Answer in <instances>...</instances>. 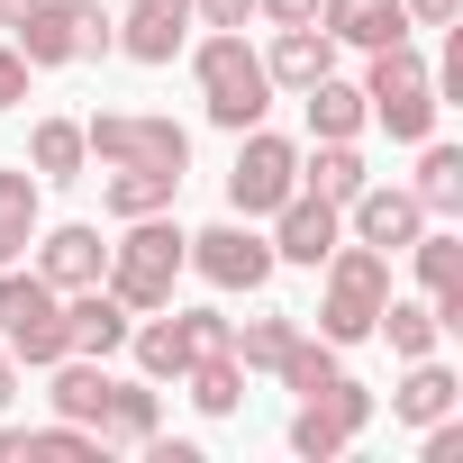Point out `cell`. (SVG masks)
Listing matches in <instances>:
<instances>
[{
  "mask_svg": "<svg viewBox=\"0 0 463 463\" xmlns=\"http://www.w3.org/2000/svg\"><path fill=\"white\" fill-rule=\"evenodd\" d=\"M191 37V0H128V19H118V46L137 64H173Z\"/></svg>",
  "mask_w": 463,
  "mask_h": 463,
  "instance_id": "15",
  "label": "cell"
},
{
  "mask_svg": "<svg viewBox=\"0 0 463 463\" xmlns=\"http://www.w3.org/2000/svg\"><path fill=\"white\" fill-rule=\"evenodd\" d=\"M100 282L146 318V309H173V282H182V227L155 209V218H128V237L109 246V264H100Z\"/></svg>",
  "mask_w": 463,
  "mask_h": 463,
  "instance_id": "3",
  "label": "cell"
},
{
  "mask_svg": "<svg viewBox=\"0 0 463 463\" xmlns=\"http://www.w3.org/2000/svg\"><path fill=\"white\" fill-rule=\"evenodd\" d=\"M300 100H309V137H364V128H373V109H364V82H336V73H318Z\"/></svg>",
  "mask_w": 463,
  "mask_h": 463,
  "instance_id": "25",
  "label": "cell"
},
{
  "mask_svg": "<svg viewBox=\"0 0 463 463\" xmlns=\"http://www.w3.org/2000/svg\"><path fill=\"white\" fill-rule=\"evenodd\" d=\"M291 345H300V318H246V327H227V354H237L246 373H282Z\"/></svg>",
  "mask_w": 463,
  "mask_h": 463,
  "instance_id": "30",
  "label": "cell"
},
{
  "mask_svg": "<svg viewBox=\"0 0 463 463\" xmlns=\"http://www.w3.org/2000/svg\"><path fill=\"white\" fill-rule=\"evenodd\" d=\"M400 10H409V28H454L463 0H400Z\"/></svg>",
  "mask_w": 463,
  "mask_h": 463,
  "instance_id": "36",
  "label": "cell"
},
{
  "mask_svg": "<svg viewBox=\"0 0 463 463\" xmlns=\"http://www.w3.org/2000/svg\"><path fill=\"white\" fill-rule=\"evenodd\" d=\"M28 10H37V0H0V28H19V19H28Z\"/></svg>",
  "mask_w": 463,
  "mask_h": 463,
  "instance_id": "41",
  "label": "cell"
},
{
  "mask_svg": "<svg viewBox=\"0 0 463 463\" xmlns=\"http://www.w3.org/2000/svg\"><path fill=\"white\" fill-rule=\"evenodd\" d=\"M409 255H418L427 300H436V291H463V237H454V227H418V237H409Z\"/></svg>",
  "mask_w": 463,
  "mask_h": 463,
  "instance_id": "32",
  "label": "cell"
},
{
  "mask_svg": "<svg viewBox=\"0 0 463 463\" xmlns=\"http://www.w3.org/2000/svg\"><path fill=\"white\" fill-rule=\"evenodd\" d=\"M182 382H191L200 418H237V409H246V364H237V354H200Z\"/></svg>",
  "mask_w": 463,
  "mask_h": 463,
  "instance_id": "29",
  "label": "cell"
},
{
  "mask_svg": "<svg viewBox=\"0 0 463 463\" xmlns=\"http://www.w3.org/2000/svg\"><path fill=\"white\" fill-rule=\"evenodd\" d=\"M128 345H137V373H146V382H182V373H191V327H182V309H173V318L146 309V327H128Z\"/></svg>",
  "mask_w": 463,
  "mask_h": 463,
  "instance_id": "21",
  "label": "cell"
},
{
  "mask_svg": "<svg viewBox=\"0 0 463 463\" xmlns=\"http://www.w3.org/2000/svg\"><path fill=\"white\" fill-rule=\"evenodd\" d=\"M454 409H463V382H454L436 354H418L409 382L391 391V418H409V427H436V418H454Z\"/></svg>",
  "mask_w": 463,
  "mask_h": 463,
  "instance_id": "19",
  "label": "cell"
},
{
  "mask_svg": "<svg viewBox=\"0 0 463 463\" xmlns=\"http://www.w3.org/2000/svg\"><path fill=\"white\" fill-rule=\"evenodd\" d=\"M0 463H100V436L55 418V427H0Z\"/></svg>",
  "mask_w": 463,
  "mask_h": 463,
  "instance_id": "18",
  "label": "cell"
},
{
  "mask_svg": "<svg viewBox=\"0 0 463 463\" xmlns=\"http://www.w3.org/2000/svg\"><path fill=\"white\" fill-rule=\"evenodd\" d=\"M264 73H273V91H309L318 73H336V37H327L318 19H300V28H273V55H264Z\"/></svg>",
  "mask_w": 463,
  "mask_h": 463,
  "instance_id": "16",
  "label": "cell"
},
{
  "mask_svg": "<svg viewBox=\"0 0 463 463\" xmlns=\"http://www.w3.org/2000/svg\"><path fill=\"white\" fill-rule=\"evenodd\" d=\"M318 28L336 37V46H391V37H409V10L400 0H318Z\"/></svg>",
  "mask_w": 463,
  "mask_h": 463,
  "instance_id": "17",
  "label": "cell"
},
{
  "mask_svg": "<svg viewBox=\"0 0 463 463\" xmlns=\"http://www.w3.org/2000/svg\"><path fill=\"white\" fill-rule=\"evenodd\" d=\"M82 146H91V164H164V173H191V137L173 118H146V109L82 118Z\"/></svg>",
  "mask_w": 463,
  "mask_h": 463,
  "instance_id": "9",
  "label": "cell"
},
{
  "mask_svg": "<svg viewBox=\"0 0 463 463\" xmlns=\"http://www.w3.org/2000/svg\"><path fill=\"white\" fill-rule=\"evenodd\" d=\"M255 19H273V28H300V19H318V0H255Z\"/></svg>",
  "mask_w": 463,
  "mask_h": 463,
  "instance_id": "39",
  "label": "cell"
},
{
  "mask_svg": "<svg viewBox=\"0 0 463 463\" xmlns=\"http://www.w3.org/2000/svg\"><path fill=\"white\" fill-rule=\"evenodd\" d=\"M382 300H391V255L336 237V255H327V291H318V336H327V345H364L373 318H382Z\"/></svg>",
  "mask_w": 463,
  "mask_h": 463,
  "instance_id": "4",
  "label": "cell"
},
{
  "mask_svg": "<svg viewBox=\"0 0 463 463\" xmlns=\"http://www.w3.org/2000/svg\"><path fill=\"white\" fill-rule=\"evenodd\" d=\"M182 327H191V364L200 354H227V318L218 309H182Z\"/></svg>",
  "mask_w": 463,
  "mask_h": 463,
  "instance_id": "34",
  "label": "cell"
},
{
  "mask_svg": "<svg viewBox=\"0 0 463 463\" xmlns=\"http://www.w3.org/2000/svg\"><path fill=\"white\" fill-rule=\"evenodd\" d=\"M427 463H463V427H454V418L427 427Z\"/></svg>",
  "mask_w": 463,
  "mask_h": 463,
  "instance_id": "38",
  "label": "cell"
},
{
  "mask_svg": "<svg viewBox=\"0 0 463 463\" xmlns=\"http://www.w3.org/2000/svg\"><path fill=\"white\" fill-rule=\"evenodd\" d=\"M373 173H364V155H354V137H318V155H300V191H318V200H354Z\"/></svg>",
  "mask_w": 463,
  "mask_h": 463,
  "instance_id": "24",
  "label": "cell"
},
{
  "mask_svg": "<svg viewBox=\"0 0 463 463\" xmlns=\"http://www.w3.org/2000/svg\"><path fill=\"white\" fill-rule=\"evenodd\" d=\"M345 227H354V246L409 255V237L427 227V209H418V191H409V182H364V191L345 200Z\"/></svg>",
  "mask_w": 463,
  "mask_h": 463,
  "instance_id": "12",
  "label": "cell"
},
{
  "mask_svg": "<svg viewBox=\"0 0 463 463\" xmlns=\"http://www.w3.org/2000/svg\"><path fill=\"white\" fill-rule=\"evenodd\" d=\"M100 264H109L100 227H37V273H46L55 291H91Z\"/></svg>",
  "mask_w": 463,
  "mask_h": 463,
  "instance_id": "14",
  "label": "cell"
},
{
  "mask_svg": "<svg viewBox=\"0 0 463 463\" xmlns=\"http://www.w3.org/2000/svg\"><path fill=\"white\" fill-rule=\"evenodd\" d=\"M182 264L209 291H264L273 282V237H255V218H218L200 237H182Z\"/></svg>",
  "mask_w": 463,
  "mask_h": 463,
  "instance_id": "8",
  "label": "cell"
},
{
  "mask_svg": "<svg viewBox=\"0 0 463 463\" xmlns=\"http://www.w3.org/2000/svg\"><path fill=\"white\" fill-rule=\"evenodd\" d=\"M82 164H91L82 118H37V137H28V173H37V182H82Z\"/></svg>",
  "mask_w": 463,
  "mask_h": 463,
  "instance_id": "26",
  "label": "cell"
},
{
  "mask_svg": "<svg viewBox=\"0 0 463 463\" xmlns=\"http://www.w3.org/2000/svg\"><path fill=\"white\" fill-rule=\"evenodd\" d=\"M128 327H137V309H128L109 282H91V291H64V345H73V354L109 364V354L128 345Z\"/></svg>",
  "mask_w": 463,
  "mask_h": 463,
  "instance_id": "13",
  "label": "cell"
},
{
  "mask_svg": "<svg viewBox=\"0 0 463 463\" xmlns=\"http://www.w3.org/2000/svg\"><path fill=\"white\" fill-rule=\"evenodd\" d=\"M46 373H55V391H46V400H55V418H73V427H91V436H100V409H109V373H100L91 354H64V364H46Z\"/></svg>",
  "mask_w": 463,
  "mask_h": 463,
  "instance_id": "22",
  "label": "cell"
},
{
  "mask_svg": "<svg viewBox=\"0 0 463 463\" xmlns=\"http://www.w3.org/2000/svg\"><path fill=\"white\" fill-rule=\"evenodd\" d=\"M336 237H345V209L336 200H318V191H291L282 209H273V264H327L336 255Z\"/></svg>",
  "mask_w": 463,
  "mask_h": 463,
  "instance_id": "11",
  "label": "cell"
},
{
  "mask_svg": "<svg viewBox=\"0 0 463 463\" xmlns=\"http://www.w3.org/2000/svg\"><path fill=\"white\" fill-rule=\"evenodd\" d=\"M37 227H46V200H37V173H0V264H19L37 246Z\"/></svg>",
  "mask_w": 463,
  "mask_h": 463,
  "instance_id": "23",
  "label": "cell"
},
{
  "mask_svg": "<svg viewBox=\"0 0 463 463\" xmlns=\"http://www.w3.org/2000/svg\"><path fill=\"white\" fill-rule=\"evenodd\" d=\"M164 427V400L146 382H109V409H100V445H146Z\"/></svg>",
  "mask_w": 463,
  "mask_h": 463,
  "instance_id": "27",
  "label": "cell"
},
{
  "mask_svg": "<svg viewBox=\"0 0 463 463\" xmlns=\"http://www.w3.org/2000/svg\"><path fill=\"white\" fill-rule=\"evenodd\" d=\"M118 46V19L100 10V0H37V10L19 19V55L28 73H55V64H91Z\"/></svg>",
  "mask_w": 463,
  "mask_h": 463,
  "instance_id": "5",
  "label": "cell"
},
{
  "mask_svg": "<svg viewBox=\"0 0 463 463\" xmlns=\"http://www.w3.org/2000/svg\"><path fill=\"white\" fill-rule=\"evenodd\" d=\"M191 73H200V109H209L227 137L264 128V109H273V73H264V55L246 46V28H209V37L191 46Z\"/></svg>",
  "mask_w": 463,
  "mask_h": 463,
  "instance_id": "1",
  "label": "cell"
},
{
  "mask_svg": "<svg viewBox=\"0 0 463 463\" xmlns=\"http://www.w3.org/2000/svg\"><path fill=\"white\" fill-rule=\"evenodd\" d=\"M10 100H28V55L0 46V109H10Z\"/></svg>",
  "mask_w": 463,
  "mask_h": 463,
  "instance_id": "37",
  "label": "cell"
},
{
  "mask_svg": "<svg viewBox=\"0 0 463 463\" xmlns=\"http://www.w3.org/2000/svg\"><path fill=\"white\" fill-rule=\"evenodd\" d=\"M0 345H10L19 364H64V291L46 273H19V264H0Z\"/></svg>",
  "mask_w": 463,
  "mask_h": 463,
  "instance_id": "6",
  "label": "cell"
},
{
  "mask_svg": "<svg viewBox=\"0 0 463 463\" xmlns=\"http://www.w3.org/2000/svg\"><path fill=\"white\" fill-rule=\"evenodd\" d=\"M364 427H373V391H364L354 373H336L327 391L300 400V418H291V454H300V463H336Z\"/></svg>",
  "mask_w": 463,
  "mask_h": 463,
  "instance_id": "10",
  "label": "cell"
},
{
  "mask_svg": "<svg viewBox=\"0 0 463 463\" xmlns=\"http://www.w3.org/2000/svg\"><path fill=\"white\" fill-rule=\"evenodd\" d=\"M364 109L400 137V146H427L436 137V64L409 46V37H391V46H373V73H364Z\"/></svg>",
  "mask_w": 463,
  "mask_h": 463,
  "instance_id": "2",
  "label": "cell"
},
{
  "mask_svg": "<svg viewBox=\"0 0 463 463\" xmlns=\"http://www.w3.org/2000/svg\"><path fill=\"white\" fill-rule=\"evenodd\" d=\"M191 19H200V28H246L255 0H191Z\"/></svg>",
  "mask_w": 463,
  "mask_h": 463,
  "instance_id": "35",
  "label": "cell"
},
{
  "mask_svg": "<svg viewBox=\"0 0 463 463\" xmlns=\"http://www.w3.org/2000/svg\"><path fill=\"white\" fill-rule=\"evenodd\" d=\"M336 373H345V345H327V336H309V327H300V345L282 354V391H300V400H309V391H327Z\"/></svg>",
  "mask_w": 463,
  "mask_h": 463,
  "instance_id": "33",
  "label": "cell"
},
{
  "mask_svg": "<svg viewBox=\"0 0 463 463\" xmlns=\"http://www.w3.org/2000/svg\"><path fill=\"white\" fill-rule=\"evenodd\" d=\"M10 400H19V354L0 345V409H10Z\"/></svg>",
  "mask_w": 463,
  "mask_h": 463,
  "instance_id": "40",
  "label": "cell"
},
{
  "mask_svg": "<svg viewBox=\"0 0 463 463\" xmlns=\"http://www.w3.org/2000/svg\"><path fill=\"white\" fill-rule=\"evenodd\" d=\"M291 191H300V146L273 137V128H246L237 164H227V209H237V218H273Z\"/></svg>",
  "mask_w": 463,
  "mask_h": 463,
  "instance_id": "7",
  "label": "cell"
},
{
  "mask_svg": "<svg viewBox=\"0 0 463 463\" xmlns=\"http://www.w3.org/2000/svg\"><path fill=\"white\" fill-rule=\"evenodd\" d=\"M409 191H418V209H427V218H454V209H463V146H436V137H427V155H418V182H409Z\"/></svg>",
  "mask_w": 463,
  "mask_h": 463,
  "instance_id": "28",
  "label": "cell"
},
{
  "mask_svg": "<svg viewBox=\"0 0 463 463\" xmlns=\"http://www.w3.org/2000/svg\"><path fill=\"white\" fill-rule=\"evenodd\" d=\"M373 336H391V354H400V364H418V354H436V336H445V327H436V309H427V300H382Z\"/></svg>",
  "mask_w": 463,
  "mask_h": 463,
  "instance_id": "31",
  "label": "cell"
},
{
  "mask_svg": "<svg viewBox=\"0 0 463 463\" xmlns=\"http://www.w3.org/2000/svg\"><path fill=\"white\" fill-rule=\"evenodd\" d=\"M173 191H182V173H164V164H109V182H100L109 218H155V209H173Z\"/></svg>",
  "mask_w": 463,
  "mask_h": 463,
  "instance_id": "20",
  "label": "cell"
}]
</instances>
